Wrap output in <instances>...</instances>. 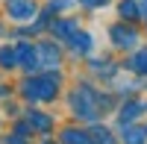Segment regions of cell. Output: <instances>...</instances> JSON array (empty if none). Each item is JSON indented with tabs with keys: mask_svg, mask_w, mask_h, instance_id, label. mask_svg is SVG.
<instances>
[{
	"mask_svg": "<svg viewBox=\"0 0 147 144\" xmlns=\"http://www.w3.org/2000/svg\"><path fill=\"white\" fill-rule=\"evenodd\" d=\"M138 109H141L138 103H127L124 109H121V121H132V118H138V115H141Z\"/></svg>",
	"mask_w": 147,
	"mask_h": 144,
	"instance_id": "cell-11",
	"label": "cell"
},
{
	"mask_svg": "<svg viewBox=\"0 0 147 144\" xmlns=\"http://www.w3.org/2000/svg\"><path fill=\"white\" fill-rule=\"evenodd\" d=\"M82 6H88V9H97V6H106V0H80Z\"/></svg>",
	"mask_w": 147,
	"mask_h": 144,
	"instance_id": "cell-13",
	"label": "cell"
},
{
	"mask_svg": "<svg viewBox=\"0 0 147 144\" xmlns=\"http://www.w3.org/2000/svg\"><path fill=\"white\" fill-rule=\"evenodd\" d=\"M38 50L44 53V62H41L44 68H56V65H59V50H56L53 44H47V41H44V44H38Z\"/></svg>",
	"mask_w": 147,
	"mask_h": 144,
	"instance_id": "cell-4",
	"label": "cell"
},
{
	"mask_svg": "<svg viewBox=\"0 0 147 144\" xmlns=\"http://www.w3.org/2000/svg\"><path fill=\"white\" fill-rule=\"evenodd\" d=\"M38 47H32V44H21V50H18V65H24L27 71H35L41 62H38Z\"/></svg>",
	"mask_w": 147,
	"mask_h": 144,
	"instance_id": "cell-2",
	"label": "cell"
},
{
	"mask_svg": "<svg viewBox=\"0 0 147 144\" xmlns=\"http://www.w3.org/2000/svg\"><path fill=\"white\" fill-rule=\"evenodd\" d=\"M6 15L12 21H30L35 15V0H6Z\"/></svg>",
	"mask_w": 147,
	"mask_h": 144,
	"instance_id": "cell-1",
	"label": "cell"
},
{
	"mask_svg": "<svg viewBox=\"0 0 147 144\" xmlns=\"http://www.w3.org/2000/svg\"><path fill=\"white\" fill-rule=\"evenodd\" d=\"M129 71H138V74H147V50H138L136 56L129 59Z\"/></svg>",
	"mask_w": 147,
	"mask_h": 144,
	"instance_id": "cell-7",
	"label": "cell"
},
{
	"mask_svg": "<svg viewBox=\"0 0 147 144\" xmlns=\"http://www.w3.org/2000/svg\"><path fill=\"white\" fill-rule=\"evenodd\" d=\"M71 3H74V0H50L53 9H65V6H71Z\"/></svg>",
	"mask_w": 147,
	"mask_h": 144,
	"instance_id": "cell-14",
	"label": "cell"
},
{
	"mask_svg": "<svg viewBox=\"0 0 147 144\" xmlns=\"http://www.w3.org/2000/svg\"><path fill=\"white\" fill-rule=\"evenodd\" d=\"M47 144H50V141H47Z\"/></svg>",
	"mask_w": 147,
	"mask_h": 144,
	"instance_id": "cell-15",
	"label": "cell"
},
{
	"mask_svg": "<svg viewBox=\"0 0 147 144\" xmlns=\"http://www.w3.org/2000/svg\"><path fill=\"white\" fill-rule=\"evenodd\" d=\"M74 30H77V21H59V24H53V32L62 35V38H68Z\"/></svg>",
	"mask_w": 147,
	"mask_h": 144,
	"instance_id": "cell-10",
	"label": "cell"
},
{
	"mask_svg": "<svg viewBox=\"0 0 147 144\" xmlns=\"http://www.w3.org/2000/svg\"><path fill=\"white\" fill-rule=\"evenodd\" d=\"M112 41L118 44V47H136V41H138V32L136 30H124V27H112Z\"/></svg>",
	"mask_w": 147,
	"mask_h": 144,
	"instance_id": "cell-3",
	"label": "cell"
},
{
	"mask_svg": "<svg viewBox=\"0 0 147 144\" xmlns=\"http://www.w3.org/2000/svg\"><path fill=\"white\" fill-rule=\"evenodd\" d=\"M118 12H121V15H124V18L129 15V21H132V18L138 15V6H136V3H121V9H118Z\"/></svg>",
	"mask_w": 147,
	"mask_h": 144,
	"instance_id": "cell-12",
	"label": "cell"
},
{
	"mask_svg": "<svg viewBox=\"0 0 147 144\" xmlns=\"http://www.w3.org/2000/svg\"><path fill=\"white\" fill-rule=\"evenodd\" d=\"M71 47H74L77 53H88V50H91V35H88V32L74 35V38H71Z\"/></svg>",
	"mask_w": 147,
	"mask_h": 144,
	"instance_id": "cell-6",
	"label": "cell"
},
{
	"mask_svg": "<svg viewBox=\"0 0 147 144\" xmlns=\"http://www.w3.org/2000/svg\"><path fill=\"white\" fill-rule=\"evenodd\" d=\"M30 127H35L38 133H47L50 129V118L41 115V112H30Z\"/></svg>",
	"mask_w": 147,
	"mask_h": 144,
	"instance_id": "cell-8",
	"label": "cell"
},
{
	"mask_svg": "<svg viewBox=\"0 0 147 144\" xmlns=\"http://www.w3.org/2000/svg\"><path fill=\"white\" fill-rule=\"evenodd\" d=\"M62 144H91V138L82 129H65L62 133Z\"/></svg>",
	"mask_w": 147,
	"mask_h": 144,
	"instance_id": "cell-5",
	"label": "cell"
},
{
	"mask_svg": "<svg viewBox=\"0 0 147 144\" xmlns=\"http://www.w3.org/2000/svg\"><path fill=\"white\" fill-rule=\"evenodd\" d=\"M144 129H136V127H129V129H124V141L127 144H144Z\"/></svg>",
	"mask_w": 147,
	"mask_h": 144,
	"instance_id": "cell-9",
	"label": "cell"
}]
</instances>
